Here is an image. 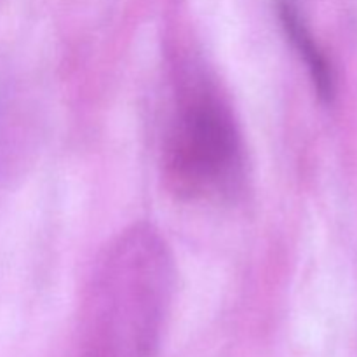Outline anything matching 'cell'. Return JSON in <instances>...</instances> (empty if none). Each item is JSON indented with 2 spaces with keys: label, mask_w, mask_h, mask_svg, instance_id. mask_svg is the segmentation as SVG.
<instances>
[{
  "label": "cell",
  "mask_w": 357,
  "mask_h": 357,
  "mask_svg": "<svg viewBox=\"0 0 357 357\" xmlns=\"http://www.w3.org/2000/svg\"><path fill=\"white\" fill-rule=\"evenodd\" d=\"M174 284L166 241L150 225L124 230L105 250L86 298L87 357H150Z\"/></svg>",
  "instance_id": "1"
},
{
  "label": "cell",
  "mask_w": 357,
  "mask_h": 357,
  "mask_svg": "<svg viewBox=\"0 0 357 357\" xmlns=\"http://www.w3.org/2000/svg\"><path fill=\"white\" fill-rule=\"evenodd\" d=\"M167 183L185 199L234 194L243 178V143L232 110L208 82L185 87L164 150Z\"/></svg>",
  "instance_id": "2"
},
{
  "label": "cell",
  "mask_w": 357,
  "mask_h": 357,
  "mask_svg": "<svg viewBox=\"0 0 357 357\" xmlns=\"http://www.w3.org/2000/svg\"><path fill=\"white\" fill-rule=\"evenodd\" d=\"M278 16L286 37L309 70L317 96L324 103H331L335 100V93H337L333 68H331L323 49L314 38L312 31L307 26L298 6L293 0H278Z\"/></svg>",
  "instance_id": "3"
}]
</instances>
